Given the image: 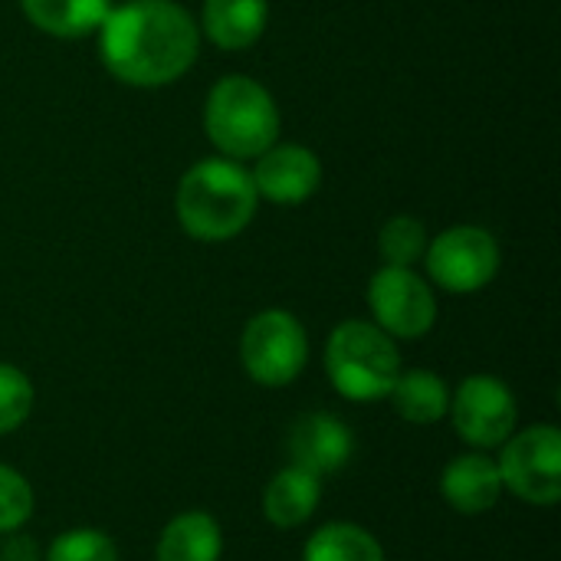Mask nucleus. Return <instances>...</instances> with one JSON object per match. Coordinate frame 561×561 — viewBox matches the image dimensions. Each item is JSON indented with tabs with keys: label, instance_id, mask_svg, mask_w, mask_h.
Returning <instances> with one entry per match:
<instances>
[{
	"label": "nucleus",
	"instance_id": "obj_1",
	"mask_svg": "<svg viewBox=\"0 0 561 561\" xmlns=\"http://www.w3.org/2000/svg\"><path fill=\"white\" fill-rule=\"evenodd\" d=\"M99 49L115 79L154 89L181 79L194 66L197 26L174 0H128L102 20Z\"/></svg>",
	"mask_w": 561,
	"mask_h": 561
},
{
	"label": "nucleus",
	"instance_id": "obj_2",
	"mask_svg": "<svg viewBox=\"0 0 561 561\" xmlns=\"http://www.w3.org/2000/svg\"><path fill=\"white\" fill-rule=\"evenodd\" d=\"M256 184L247 168L227 158L197 161L178 184V220L204 243L237 237L256 214Z\"/></svg>",
	"mask_w": 561,
	"mask_h": 561
},
{
	"label": "nucleus",
	"instance_id": "obj_3",
	"mask_svg": "<svg viewBox=\"0 0 561 561\" xmlns=\"http://www.w3.org/2000/svg\"><path fill=\"white\" fill-rule=\"evenodd\" d=\"M204 128L224 154L260 158L279 135V108L256 79L227 76L207 95Z\"/></svg>",
	"mask_w": 561,
	"mask_h": 561
},
{
	"label": "nucleus",
	"instance_id": "obj_4",
	"mask_svg": "<svg viewBox=\"0 0 561 561\" xmlns=\"http://www.w3.org/2000/svg\"><path fill=\"white\" fill-rule=\"evenodd\" d=\"M325 371L335 391L348 401H378L388 398L398 375L401 355L388 332L375 322H342L325 348Z\"/></svg>",
	"mask_w": 561,
	"mask_h": 561
},
{
	"label": "nucleus",
	"instance_id": "obj_5",
	"mask_svg": "<svg viewBox=\"0 0 561 561\" xmlns=\"http://www.w3.org/2000/svg\"><path fill=\"white\" fill-rule=\"evenodd\" d=\"M309 358L302 322L286 309H266L253 316L240 339V362L247 375L263 388H286L299 378Z\"/></svg>",
	"mask_w": 561,
	"mask_h": 561
},
{
	"label": "nucleus",
	"instance_id": "obj_6",
	"mask_svg": "<svg viewBox=\"0 0 561 561\" xmlns=\"http://www.w3.org/2000/svg\"><path fill=\"white\" fill-rule=\"evenodd\" d=\"M503 490L533 506H556L561 500V434L552 424L529 427L503 447L500 457Z\"/></svg>",
	"mask_w": 561,
	"mask_h": 561
},
{
	"label": "nucleus",
	"instance_id": "obj_7",
	"mask_svg": "<svg viewBox=\"0 0 561 561\" xmlns=\"http://www.w3.org/2000/svg\"><path fill=\"white\" fill-rule=\"evenodd\" d=\"M375 325L391 339H421L437 322V299L411 266H385L368 283Z\"/></svg>",
	"mask_w": 561,
	"mask_h": 561
},
{
	"label": "nucleus",
	"instance_id": "obj_8",
	"mask_svg": "<svg viewBox=\"0 0 561 561\" xmlns=\"http://www.w3.org/2000/svg\"><path fill=\"white\" fill-rule=\"evenodd\" d=\"M431 279L447 293H477L500 270V247L480 227H450L427 247Z\"/></svg>",
	"mask_w": 561,
	"mask_h": 561
},
{
	"label": "nucleus",
	"instance_id": "obj_9",
	"mask_svg": "<svg viewBox=\"0 0 561 561\" xmlns=\"http://www.w3.org/2000/svg\"><path fill=\"white\" fill-rule=\"evenodd\" d=\"M447 414L454 417L457 434L483 450L506 444L516 431V398L493 375H470L457 388Z\"/></svg>",
	"mask_w": 561,
	"mask_h": 561
},
{
	"label": "nucleus",
	"instance_id": "obj_10",
	"mask_svg": "<svg viewBox=\"0 0 561 561\" xmlns=\"http://www.w3.org/2000/svg\"><path fill=\"white\" fill-rule=\"evenodd\" d=\"M289 460L299 470H309L312 477H329L339 473L352 454H355V437L345 421L335 414H306L302 421L293 424L289 440H286Z\"/></svg>",
	"mask_w": 561,
	"mask_h": 561
},
{
	"label": "nucleus",
	"instance_id": "obj_11",
	"mask_svg": "<svg viewBox=\"0 0 561 561\" xmlns=\"http://www.w3.org/2000/svg\"><path fill=\"white\" fill-rule=\"evenodd\" d=\"M250 178L260 197L276 201V204H299L319 191L322 164L302 145H273L256 158V168Z\"/></svg>",
	"mask_w": 561,
	"mask_h": 561
},
{
	"label": "nucleus",
	"instance_id": "obj_12",
	"mask_svg": "<svg viewBox=\"0 0 561 561\" xmlns=\"http://www.w3.org/2000/svg\"><path fill=\"white\" fill-rule=\"evenodd\" d=\"M440 493L450 503V510H457L463 516H483L503 496L500 467L483 454L454 457L440 477Z\"/></svg>",
	"mask_w": 561,
	"mask_h": 561
},
{
	"label": "nucleus",
	"instance_id": "obj_13",
	"mask_svg": "<svg viewBox=\"0 0 561 561\" xmlns=\"http://www.w3.org/2000/svg\"><path fill=\"white\" fill-rule=\"evenodd\" d=\"M319 500H322L319 477H312L309 470H299V467H286L270 480V486L263 493V516L276 529H296L312 519Z\"/></svg>",
	"mask_w": 561,
	"mask_h": 561
},
{
	"label": "nucleus",
	"instance_id": "obj_14",
	"mask_svg": "<svg viewBox=\"0 0 561 561\" xmlns=\"http://www.w3.org/2000/svg\"><path fill=\"white\" fill-rule=\"evenodd\" d=\"M224 552V533L210 513L174 516L154 549V561H217Z\"/></svg>",
	"mask_w": 561,
	"mask_h": 561
},
{
	"label": "nucleus",
	"instance_id": "obj_15",
	"mask_svg": "<svg viewBox=\"0 0 561 561\" xmlns=\"http://www.w3.org/2000/svg\"><path fill=\"white\" fill-rule=\"evenodd\" d=\"M270 20L266 0H207L204 3V30L224 49L253 46Z\"/></svg>",
	"mask_w": 561,
	"mask_h": 561
},
{
	"label": "nucleus",
	"instance_id": "obj_16",
	"mask_svg": "<svg viewBox=\"0 0 561 561\" xmlns=\"http://www.w3.org/2000/svg\"><path fill=\"white\" fill-rule=\"evenodd\" d=\"M33 26L49 36L76 39L102 26L112 0H20Z\"/></svg>",
	"mask_w": 561,
	"mask_h": 561
},
{
	"label": "nucleus",
	"instance_id": "obj_17",
	"mask_svg": "<svg viewBox=\"0 0 561 561\" xmlns=\"http://www.w3.org/2000/svg\"><path fill=\"white\" fill-rule=\"evenodd\" d=\"M388 398H391L398 417H404L411 424H437L450 408V391H447L444 378L434 371H424V368L401 371Z\"/></svg>",
	"mask_w": 561,
	"mask_h": 561
},
{
	"label": "nucleus",
	"instance_id": "obj_18",
	"mask_svg": "<svg viewBox=\"0 0 561 561\" xmlns=\"http://www.w3.org/2000/svg\"><path fill=\"white\" fill-rule=\"evenodd\" d=\"M302 561H385V549L362 526L329 523L306 542Z\"/></svg>",
	"mask_w": 561,
	"mask_h": 561
},
{
	"label": "nucleus",
	"instance_id": "obj_19",
	"mask_svg": "<svg viewBox=\"0 0 561 561\" xmlns=\"http://www.w3.org/2000/svg\"><path fill=\"white\" fill-rule=\"evenodd\" d=\"M378 250L388 266H411L427 253V230L414 217H391L378 233Z\"/></svg>",
	"mask_w": 561,
	"mask_h": 561
},
{
	"label": "nucleus",
	"instance_id": "obj_20",
	"mask_svg": "<svg viewBox=\"0 0 561 561\" xmlns=\"http://www.w3.org/2000/svg\"><path fill=\"white\" fill-rule=\"evenodd\" d=\"M46 561H118V549L99 529H69L53 539Z\"/></svg>",
	"mask_w": 561,
	"mask_h": 561
},
{
	"label": "nucleus",
	"instance_id": "obj_21",
	"mask_svg": "<svg viewBox=\"0 0 561 561\" xmlns=\"http://www.w3.org/2000/svg\"><path fill=\"white\" fill-rule=\"evenodd\" d=\"M30 411H33L30 378L20 368L0 362V434L16 431L30 417Z\"/></svg>",
	"mask_w": 561,
	"mask_h": 561
},
{
	"label": "nucleus",
	"instance_id": "obj_22",
	"mask_svg": "<svg viewBox=\"0 0 561 561\" xmlns=\"http://www.w3.org/2000/svg\"><path fill=\"white\" fill-rule=\"evenodd\" d=\"M33 513V490L30 483L0 463V536H10L16 533Z\"/></svg>",
	"mask_w": 561,
	"mask_h": 561
},
{
	"label": "nucleus",
	"instance_id": "obj_23",
	"mask_svg": "<svg viewBox=\"0 0 561 561\" xmlns=\"http://www.w3.org/2000/svg\"><path fill=\"white\" fill-rule=\"evenodd\" d=\"M0 559L3 561H36V549L30 546V539H23V536H13V539H7V542H3V549H0Z\"/></svg>",
	"mask_w": 561,
	"mask_h": 561
}]
</instances>
